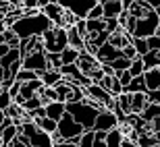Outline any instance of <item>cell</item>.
Masks as SVG:
<instances>
[{"label": "cell", "mask_w": 160, "mask_h": 147, "mask_svg": "<svg viewBox=\"0 0 160 147\" xmlns=\"http://www.w3.org/2000/svg\"><path fill=\"white\" fill-rule=\"evenodd\" d=\"M117 21H119V25H121V27H123V29H125V25H127V21H129V11L125 8V11L121 12L119 17H117Z\"/></svg>", "instance_id": "obj_42"}, {"label": "cell", "mask_w": 160, "mask_h": 147, "mask_svg": "<svg viewBox=\"0 0 160 147\" xmlns=\"http://www.w3.org/2000/svg\"><path fill=\"white\" fill-rule=\"evenodd\" d=\"M85 95L92 97V100H96L100 106H104V108H108L110 104H112V100H114V97L102 87L100 83H92V85H88V87H85Z\"/></svg>", "instance_id": "obj_9"}, {"label": "cell", "mask_w": 160, "mask_h": 147, "mask_svg": "<svg viewBox=\"0 0 160 147\" xmlns=\"http://www.w3.org/2000/svg\"><path fill=\"white\" fill-rule=\"evenodd\" d=\"M40 79H42V83H44V87H56L65 77H62L60 71H56V69H48V71L40 73Z\"/></svg>", "instance_id": "obj_13"}, {"label": "cell", "mask_w": 160, "mask_h": 147, "mask_svg": "<svg viewBox=\"0 0 160 147\" xmlns=\"http://www.w3.org/2000/svg\"><path fill=\"white\" fill-rule=\"evenodd\" d=\"M0 143H2V141H0Z\"/></svg>", "instance_id": "obj_57"}, {"label": "cell", "mask_w": 160, "mask_h": 147, "mask_svg": "<svg viewBox=\"0 0 160 147\" xmlns=\"http://www.w3.org/2000/svg\"><path fill=\"white\" fill-rule=\"evenodd\" d=\"M158 27H160V17L156 11H150L148 15H143L142 19L135 21V29L131 33V37H150V36H156L158 33Z\"/></svg>", "instance_id": "obj_4"}, {"label": "cell", "mask_w": 160, "mask_h": 147, "mask_svg": "<svg viewBox=\"0 0 160 147\" xmlns=\"http://www.w3.org/2000/svg\"><path fill=\"white\" fill-rule=\"evenodd\" d=\"M4 116H6V114H4V110H0V124H2V120H4Z\"/></svg>", "instance_id": "obj_50"}, {"label": "cell", "mask_w": 160, "mask_h": 147, "mask_svg": "<svg viewBox=\"0 0 160 147\" xmlns=\"http://www.w3.org/2000/svg\"><path fill=\"white\" fill-rule=\"evenodd\" d=\"M88 19H104V6H102V2H98V4L89 11Z\"/></svg>", "instance_id": "obj_36"}, {"label": "cell", "mask_w": 160, "mask_h": 147, "mask_svg": "<svg viewBox=\"0 0 160 147\" xmlns=\"http://www.w3.org/2000/svg\"><path fill=\"white\" fill-rule=\"evenodd\" d=\"M131 44L135 46L137 56H143L146 52H150V48H148V37H133V40H131Z\"/></svg>", "instance_id": "obj_29"}, {"label": "cell", "mask_w": 160, "mask_h": 147, "mask_svg": "<svg viewBox=\"0 0 160 147\" xmlns=\"http://www.w3.org/2000/svg\"><path fill=\"white\" fill-rule=\"evenodd\" d=\"M4 79V69H2V64H0V81Z\"/></svg>", "instance_id": "obj_49"}, {"label": "cell", "mask_w": 160, "mask_h": 147, "mask_svg": "<svg viewBox=\"0 0 160 147\" xmlns=\"http://www.w3.org/2000/svg\"><path fill=\"white\" fill-rule=\"evenodd\" d=\"M121 56H123V50H121V48H114L110 41L102 44V46L98 48V52H96V58H98L100 64H104V62H112V60L121 58Z\"/></svg>", "instance_id": "obj_10"}, {"label": "cell", "mask_w": 160, "mask_h": 147, "mask_svg": "<svg viewBox=\"0 0 160 147\" xmlns=\"http://www.w3.org/2000/svg\"><path fill=\"white\" fill-rule=\"evenodd\" d=\"M17 81L25 83V81H33V79H40V73L36 71H29V69H21V71L17 73V77H15Z\"/></svg>", "instance_id": "obj_31"}, {"label": "cell", "mask_w": 160, "mask_h": 147, "mask_svg": "<svg viewBox=\"0 0 160 147\" xmlns=\"http://www.w3.org/2000/svg\"><path fill=\"white\" fill-rule=\"evenodd\" d=\"M143 79H146V87H148V91L160 89V69H150V71H146L143 73Z\"/></svg>", "instance_id": "obj_18"}, {"label": "cell", "mask_w": 160, "mask_h": 147, "mask_svg": "<svg viewBox=\"0 0 160 147\" xmlns=\"http://www.w3.org/2000/svg\"><path fill=\"white\" fill-rule=\"evenodd\" d=\"M123 56L125 58H137V50H135V46H133V44H127V46L123 48Z\"/></svg>", "instance_id": "obj_38"}, {"label": "cell", "mask_w": 160, "mask_h": 147, "mask_svg": "<svg viewBox=\"0 0 160 147\" xmlns=\"http://www.w3.org/2000/svg\"><path fill=\"white\" fill-rule=\"evenodd\" d=\"M104 19H110V17H119L121 12L125 11V4L123 0H112V2H104Z\"/></svg>", "instance_id": "obj_17"}, {"label": "cell", "mask_w": 160, "mask_h": 147, "mask_svg": "<svg viewBox=\"0 0 160 147\" xmlns=\"http://www.w3.org/2000/svg\"><path fill=\"white\" fill-rule=\"evenodd\" d=\"M121 147H139V145H137L135 139H131V137L125 135V137H123V143H121Z\"/></svg>", "instance_id": "obj_43"}, {"label": "cell", "mask_w": 160, "mask_h": 147, "mask_svg": "<svg viewBox=\"0 0 160 147\" xmlns=\"http://www.w3.org/2000/svg\"><path fill=\"white\" fill-rule=\"evenodd\" d=\"M131 62H133L131 58H125V56H121V58L112 60L110 64H112L114 73H117V71H129V69H131Z\"/></svg>", "instance_id": "obj_32"}, {"label": "cell", "mask_w": 160, "mask_h": 147, "mask_svg": "<svg viewBox=\"0 0 160 147\" xmlns=\"http://www.w3.org/2000/svg\"><path fill=\"white\" fill-rule=\"evenodd\" d=\"M0 147H11V143H0Z\"/></svg>", "instance_id": "obj_52"}, {"label": "cell", "mask_w": 160, "mask_h": 147, "mask_svg": "<svg viewBox=\"0 0 160 147\" xmlns=\"http://www.w3.org/2000/svg\"><path fill=\"white\" fill-rule=\"evenodd\" d=\"M42 41H44L46 52H58L60 54L67 46H69V29L58 27V25H52L50 29L44 31Z\"/></svg>", "instance_id": "obj_3"}, {"label": "cell", "mask_w": 160, "mask_h": 147, "mask_svg": "<svg viewBox=\"0 0 160 147\" xmlns=\"http://www.w3.org/2000/svg\"><path fill=\"white\" fill-rule=\"evenodd\" d=\"M79 52H81V50H77V48H71V46H67L65 50L60 52V60H62V64H73V62H77Z\"/></svg>", "instance_id": "obj_24"}, {"label": "cell", "mask_w": 160, "mask_h": 147, "mask_svg": "<svg viewBox=\"0 0 160 147\" xmlns=\"http://www.w3.org/2000/svg\"><path fill=\"white\" fill-rule=\"evenodd\" d=\"M85 23H88L89 36L92 33H100V31L106 29V19H85Z\"/></svg>", "instance_id": "obj_26"}, {"label": "cell", "mask_w": 160, "mask_h": 147, "mask_svg": "<svg viewBox=\"0 0 160 147\" xmlns=\"http://www.w3.org/2000/svg\"><path fill=\"white\" fill-rule=\"evenodd\" d=\"M46 56H48V69H56V71H60V66H62L60 54L58 52H46Z\"/></svg>", "instance_id": "obj_33"}, {"label": "cell", "mask_w": 160, "mask_h": 147, "mask_svg": "<svg viewBox=\"0 0 160 147\" xmlns=\"http://www.w3.org/2000/svg\"><path fill=\"white\" fill-rule=\"evenodd\" d=\"M54 147H79V145H75L71 141H60V143H54Z\"/></svg>", "instance_id": "obj_44"}, {"label": "cell", "mask_w": 160, "mask_h": 147, "mask_svg": "<svg viewBox=\"0 0 160 147\" xmlns=\"http://www.w3.org/2000/svg\"><path fill=\"white\" fill-rule=\"evenodd\" d=\"M123 91H125L123 83L119 81V77L114 75V77H112V85H110V95H112V97H119V95L123 93Z\"/></svg>", "instance_id": "obj_34"}, {"label": "cell", "mask_w": 160, "mask_h": 147, "mask_svg": "<svg viewBox=\"0 0 160 147\" xmlns=\"http://www.w3.org/2000/svg\"><path fill=\"white\" fill-rule=\"evenodd\" d=\"M117 126H121L119 116H117L110 108H102L100 114H98V118H96L94 130H104V133H108V130L117 129Z\"/></svg>", "instance_id": "obj_7"}, {"label": "cell", "mask_w": 160, "mask_h": 147, "mask_svg": "<svg viewBox=\"0 0 160 147\" xmlns=\"http://www.w3.org/2000/svg\"><path fill=\"white\" fill-rule=\"evenodd\" d=\"M119 100V106H121V110L129 116V114H133V108H131V93H127V91H123V93L117 97Z\"/></svg>", "instance_id": "obj_27"}, {"label": "cell", "mask_w": 160, "mask_h": 147, "mask_svg": "<svg viewBox=\"0 0 160 147\" xmlns=\"http://www.w3.org/2000/svg\"><path fill=\"white\" fill-rule=\"evenodd\" d=\"M44 15H46L50 21H52L54 25H58V27H62V17H65V6L58 4L56 0L54 2H50V4H46L44 8H40Z\"/></svg>", "instance_id": "obj_11"}, {"label": "cell", "mask_w": 160, "mask_h": 147, "mask_svg": "<svg viewBox=\"0 0 160 147\" xmlns=\"http://www.w3.org/2000/svg\"><path fill=\"white\" fill-rule=\"evenodd\" d=\"M158 69H160V66H158Z\"/></svg>", "instance_id": "obj_56"}, {"label": "cell", "mask_w": 160, "mask_h": 147, "mask_svg": "<svg viewBox=\"0 0 160 147\" xmlns=\"http://www.w3.org/2000/svg\"><path fill=\"white\" fill-rule=\"evenodd\" d=\"M44 87V83H42V79H33V81H25L23 85H21V91H19V95H23L25 100H29V97H33V95L40 93V89Z\"/></svg>", "instance_id": "obj_14"}, {"label": "cell", "mask_w": 160, "mask_h": 147, "mask_svg": "<svg viewBox=\"0 0 160 147\" xmlns=\"http://www.w3.org/2000/svg\"><path fill=\"white\" fill-rule=\"evenodd\" d=\"M119 27H121V25H119V21H117V17L106 19V31H110V33H112V31H117Z\"/></svg>", "instance_id": "obj_39"}, {"label": "cell", "mask_w": 160, "mask_h": 147, "mask_svg": "<svg viewBox=\"0 0 160 147\" xmlns=\"http://www.w3.org/2000/svg\"><path fill=\"white\" fill-rule=\"evenodd\" d=\"M129 73H131L133 77H139V75H143V73H146V64H143L142 56H137V58H133V62H131V69H129Z\"/></svg>", "instance_id": "obj_30"}, {"label": "cell", "mask_w": 160, "mask_h": 147, "mask_svg": "<svg viewBox=\"0 0 160 147\" xmlns=\"http://www.w3.org/2000/svg\"><path fill=\"white\" fill-rule=\"evenodd\" d=\"M102 108L104 106H100V104L96 100H92V97H85V100H81V102H67V112H69L85 130H94L96 118H98Z\"/></svg>", "instance_id": "obj_2"}, {"label": "cell", "mask_w": 160, "mask_h": 147, "mask_svg": "<svg viewBox=\"0 0 160 147\" xmlns=\"http://www.w3.org/2000/svg\"><path fill=\"white\" fill-rule=\"evenodd\" d=\"M56 130L60 133V137H62L65 141H69L71 137H79V135H83V133H85V129H83L81 124H79L77 120H75V118L69 114V112H67L65 116L58 120V126H56Z\"/></svg>", "instance_id": "obj_5"}, {"label": "cell", "mask_w": 160, "mask_h": 147, "mask_svg": "<svg viewBox=\"0 0 160 147\" xmlns=\"http://www.w3.org/2000/svg\"><path fill=\"white\" fill-rule=\"evenodd\" d=\"M123 129L121 126H117V129L112 130H108V135H106V147H121V143H123Z\"/></svg>", "instance_id": "obj_21"}, {"label": "cell", "mask_w": 160, "mask_h": 147, "mask_svg": "<svg viewBox=\"0 0 160 147\" xmlns=\"http://www.w3.org/2000/svg\"><path fill=\"white\" fill-rule=\"evenodd\" d=\"M139 116L146 120V122H152V120H156V118H160V104H154V102H148V106L143 108V112L139 114Z\"/></svg>", "instance_id": "obj_20"}, {"label": "cell", "mask_w": 160, "mask_h": 147, "mask_svg": "<svg viewBox=\"0 0 160 147\" xmlns=\"http://www.w3.org/2000/svg\"><path fill=\"white\" fill-rule=\"evenodd\" d=\"M52 25H54L52 21H50L40 8H36V11L23 15L21 19H17V21L11 25V29L19 36V40H31V37H42L44 31L50 29Z\"/></svg>", "instance_id": "obj_1"}, {"label": "cell", "mask_w": 160, "mask_h": 147, "mask_svg": "<svg viewBox=\"0 0 160 147\" xmlns=\"http://www.w3.org/2000/svg\"><path fill=\"white\" fill-rule=\"evenodd\" d=\"M50 2H54V0H40V2H38V8H44V6L50 4Z\"/></svg>", "instance_id": "obj_46"}, {"label": "cell", "mask_w": 160, "mask_h": 147, "mask_svg": "<svg viewBox=\"0 0 160 147\" xmlns=\"http://www.w3.org/2000/svg\"><path fill=\"white\" fill-rule=\"evenodd\" d=\"M8 50H11V46H8V44H0V58H2L4 54H8Z\"/></svg>", "instance_id": "obj_45"}, {"label": "cell", "mask_w": 160, "mask_h": 147, "mask_svg": "<svg viewBox=\"0 0 160 147\" xmlns=\"http://www.w3.org/2000/svg\"><path fill=\"white\" fill-rule=\"evenodd\" d=\"M6 19V15H4V11H2V8H0V23H2V21H4Z\"/></svg>", "instance_id": "obj_48"}, {"label": "cell", "mask_w": 160, "mask_h": 147, "mask_svg": "<svg viewBox=\"0 0 160 147\" xmlns=\"http://www.w3.org/2000/svg\"><path fill=\"white\" fill-rule=\"evenodd\" d=\"M4 29H6V23H4V21H2V23H0V36L4 33Z\"/></svg>", "instance_id": "obj_47"}, {"label": "cell", "mask_w": 160, "mask_h": 147, "mask_svg": "<svg viewBox=\"0 0 160 147\" xmlns=\"http://www.w3.org/2000/svg\"><path fill=\"white\" fill-rule=\"evenodd\" d=\"M65 114H67V104H65V102L54 100V102H48V104H46V116H50L52 120L58 122Z\"/></svg>", "instance_id": "obj_12"}, {"label": "cell", "mask_w": 160, "mask_h": 147, "mask_svg": "<svg viewBox=\"0 0 160 147\" xmlns=\"http://www.w3.org/2000/svg\"><path fill=\"white\" fill-rule=\"evenodd\" d=\"M156 12H158V17H160V6L156 8ZM158 36H160V27H158Z\"/></svg>", "instance_id": "obj_51"}, {"label": "cell", "mask_w": 160, "mask_h": 147, "mask_svg": "<svg viewBox=\"0 0 160 147\" xmlns=\"http://www.w3.org/2000/svg\"><path fill=\"white\" fill-rule=\"evenodd\" d=\"M142 60H143V64H146V71H150V69H158V66H160V56H158L156 50L146 52L142 56Z\"/></svg>", "instance_id": "obj_25"}, {"label": "cell", "mask_w": 160, "mask_h": 147, "mask_svg": "<svg viewBox=\"0 0 160 147\" xmlns=\"http://www.w3.org/2000/svg\"><path fill=\"white\" fill-rule=\"evenodd\" d=\"M23 69H29V71H48V56H46V50L42 52H29L27 56L23 58Z\"/></svg>", "instance_id": "obj_8"}, {"label": "cell", "mask_w": 160, "mask_h": 147, "mask_svg": "<svg viewBox=\"0 0 160 147\" xmlns=\"http://www.w3.org/2000/svg\"><path fill=\"white\" fill-rule=\"evenodd\" d=\"M125 91H127V93H137V91H148L143 75H139V77H133V79H131V83L127 85V87H125Z\"/></svg>", "instance_id": "obj_23"}, {"label": "cell", "mask_w": 160, "mask_h": 147, "mask_svg": "<svg viewBox=\"0 0 160 147\" xmlns=\"http://www.w3.org/2000/svg\"><path fill=\"white\" fill-rule=\"evenodd\" d=\"M114 75L119 77V81L123 83V87H127V85H129V83H131V79H133V75H131L129 71H117V73H114Z\"/></svg>", "instance_id": "obj_37"}, {"label": "cell", "mask_w": 160, "mask_h": 147, "mask_svg": "<svg viewBox=\"0 0 160 147\" xmlns=\"http://www.w3.org/2000/svg\"><path fill=\"white\" fill-rule=\"evenodd\" d=\"M58 4H62L67 11L75 12L79 19H88L89 11L98 4V0H56Z\"/></svg>", "instance_id": "obj_6"}, {"label": "cell", "mask_w": 160, "mask_h": 147, "mask_svg": "<svg viewBox=\"0 0 160 147\" xmlns=\"http://www.w3.org/2000/svg\"><path fill=\"white\" fill-rule=\"evenodd\" d=\"M15 104V100H12V95H11V91L8 89H2L0 87V110H8V108Z\"/></svg>", "instance_id": "obj_28"}, {"label": "cell", "mask_w": 160, "mask_h": 147, "mask_svg": "<svg viewBox=\"0 0 160 147\" xmlns=\"http://www.w3.org/2000/svg\"><path fill=\"white\" fill-rule=\"evenodd\" d=\"M131 40H133V37H131L129 33L123 29V27H119L117 31H112V33H110V37H108V41H110L114 48H121V50H123L127 44H131Z\"/></svg>", "instance_id": "obj_15"}, {"label": "cell", "mask_w": 160, "mask_h": 147, "mask_svg": "<svg viewBox=\"0 0 160 147\" xmlns=\"http://www.w3.org/2000/svg\"><path fill=\"white\" fill-rule=\"evenodd\" d=\"M146 106H148V93H146V91L131 93V108H133V114H142Z\"/></svg>", "instance_id": "obj_16"}, {"label": "cell", "mask_w": 160, "mask_h": 147, "mask_svg": "<svg viewBox=\"0 0 160 147\" xmlns=\"http://www.w3.org/2000/svg\"><path fill=\"white\" fill-rule=\"evenodd\" d=\"M98 2H100V0H98Z\"/></svg>", "instance_id": "obj_55"}, {"label": "cell", "mask_w": 160, "mask_h": 147, "mask_svg": "<svg viewBox=\"0 0 160 147\" xmlns=\"http://www.w3.org/2000/svg\"><path fill=\"white\" fill-rule=\"evenodd\" d=\"M146 93H148V102L160 104V89H152V91H146Z\"/></svg>", "instance_id": "obj_41"}, {"label": "cell", "mask_w": 160, "mask_h": 147, "mask_svg": "<svg viewBox=\"0 0 160 147\" xmlns=\"http://www.w3.org/2000/svg\"><path fill=\"white\" fill-rule=\"evenodd\" d=\"M94 137H96V133H94V130H85V133L81 135L79 147H94Z\"/></svg>", "instance_id": "obj_35"}, {"label": "cell", "mask_w": 160, "mask_h": 147, "mask_svg": "<svg viewBox=\"0 0 160 147\" xmlns=\"http://www.w3.org/2000/svg\"><path fill=\"white\" fill-rule=\"evenodd\" d=\"M69 46L71 48H77V50H85V40L81 37L77 29H75V25L69 27Z\"/></svg>", "instance_id": "obj_22"}, {"label": "cell", "mask_w": 160, "mask_h": 147, "mask_svg": "<svg viewBox=\"0 0 160 147\" xmlns=\"http://www.w3.org/2000/svg\"><path fill=\"white\" fill-rule=\"evenodd\" d=\"M33 122H36V126L40 130H44V133H48V135H52L54 130H56V126H58V122L56 120H52L50 116H42V118H33Z\"/></svg>", "instance_id": "obj_19"}, {"label": "cell", "mask_w": 160, "mask_h": 147, "mask_svg": "<svg viewBox=\"0 0 160 147\" xmlns=\"http://www.w3.org/2000/svg\"><path fill=\"white\" fill-rule=\"evenodd\" d=\"M100 2H102V4H104V2H112V0H100Z\"/></svg>", "instance_id": "obj_53"}, {"label": "cell", "mask_w": 160, "mask_h": 147, "mask_svg": "<svg viewBox=\"0 0 160 147\" xmlns=\"http://www.w3.org/2000/svg\"><path fill=\"white\" fill-rule=\"evenodd\" d=\"M38 2H40V0H23L25 15H27V12H31V11H36V8H38Z\"/></svg>", "instance_id": "obj_40"}, {"label": "cell", "mask_w": 160, "mask_h": 147, "mask_svg": "<svg viewBox=\"0 0 160 147\" xmlns=\"http://www.w3.org/2000/svg\"><path fill=\"white\" fill-rule=\"evenodd\" d=\"M152 147H160V143H156V145H152Z\"/></svg>", "instance_id": "obj_54"}]
</instances>
